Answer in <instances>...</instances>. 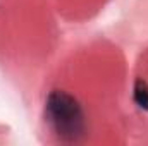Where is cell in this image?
<instances>
[{
  "mask_svg": "<svg viewBox=\"0 0 148 146\" xmlns=\"http://www.w3.org/2000/svg\"><path fill=\"white\" fill-rule=\"evenodd\" d=\"M45 120L57 139L77 143L86 134V117L81 103L73 95L53 89L45 102Z\"/></svg>",
  "mask_w": 148,
  "mask_h": 146,
  "instance_id": "1",
  "label": "cell"
},
{
  "mask_svg": "<svg viewBox=\"0 0 148 146\" xmlns=\"http://www.w3.org/2000/svg\"><path fill=\"white\" fill-rule=\"evenodd\" d=\"M133 100L134 103L143 110H148V83L145 79L138 77L134 81V88H133Z\"/></svg>",
  "mask_w": 148,
  "mask_h": 146,
  "instance_id": "2",
  "label": "cell"
}]
</instances>
